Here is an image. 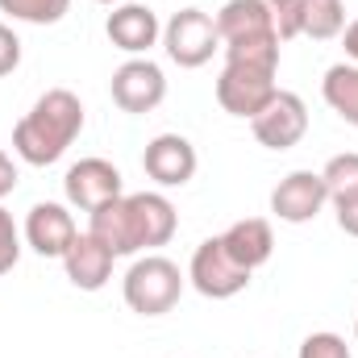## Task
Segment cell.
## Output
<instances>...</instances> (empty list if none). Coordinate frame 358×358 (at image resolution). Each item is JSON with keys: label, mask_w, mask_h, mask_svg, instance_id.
<instances>
[{"label": "cell", "mask_w": 358, "mask_h": 358, "mask_svg": "<svg viewBox=\"0 0 358 358\" xmlns=\"http://www.w3.org/2000/svg\"><path fill=\"white\" fill-rule=\"evenodd\" d=\"M179 229L176 204L163 192H134V196H117L113 204L92 213L88 234L108 246L117 259L138 255V250H155L167 246Z\"/></svg>", "instance_id": "cell-1"}, {"label": "cell", "mask_w": 358, "mask_h": 358, "mask_svg": "<svg viewBox=\"0 0 358 358\" xmlns=\"http://www.w3.org/2000/svg\"><path fill=\"white\" fill-rule=\"evenodd\" d=\"M84 129V104L67 88H50L34 100V108L13 125V150L29 167H50L67 155V146Z\"/></svg>", "instance_id": "cell-2"}, {"label": "cell", "mask_w": 358, "mask_h": 358, "mask_svg": "<svg viewBox=\"0 0 358 358\" xmlns=\"http://www.w3.org/2000/svg\"><path fill=\"white\" fill-rule=\"evenodd\" d=\"M221 50L229 63H271L279 67V34L263 0H225L217 13Z\"/></svg>", "instance_id": "cell-3"}, {"label": "cell", "mask_w": 358, "mask_h": 358, "mask_svg": "<svg viewBox=\"0 0 358 358\" xmlns=\"http://www.w3.org/2000/svg\"><path fill=\"white\" fill-rule=\"evenodd\" d=\"M125 304L138 313V317H163L171 313L183 296V275L171 259L163 255H146L138 259L134 267L125 271Z\"/></svg>", "instance_id": "cell-4"}, {"label": "cell", "mask_w": 358, "mask_h": 358, "mask_svg": "<svg viewBox=\"0 0 358 358\" xmlns=\"http://www.w3.org/2000/svg\"><path fill=\"white\" fill-rule=\"evenodd\" d=\"M275 71H279V67H271V63H229V59H225V71H221V80H217V104H221L229 117L255 121V117L267 108V100L279 92Z\"/></svg>", "instance_id": "cell-5"}, {"label": "cell", "mask_w": 358, "mask_h": 358, "mask_svg": "<svg viewBox=\"0 0 358 358\" xmlns=\"http://www.w3.org/2000/svg\"><path fill=\"white\" fill-rule=\"evenodd\" d=\"M163 46L179 67H204L213 59V50H221L217 17H208L204 8H179L163 25Z\"/></svg>", "instance_id": "cell-6"}, {"label": "cell", "mask_w": 358, "mask_h": 358, "mask_svg": "<svg viewBox=\"0 0 358 358\" xmlns=\"http://www.w3.org/2000/svg\"><path fill=\"white\" fill-rule=\"evenodd\" d=\"M187 279H192V287H196L200 296H208V300H229V296H238V292L250 283V271L225 250L221 238H204V242L196 246V255H192Z\"/></svg>", "instance_id": "cell-7"}, {"label": "cell", "mask_w": 358, "mask_h": 358, "mask_svg": "<svg viewBox=\"0 0 358 358\" xmlns=\"http://www.w3.org/2000/svg\"><path fill=\"white\" fill-rule=\"evenodd\" d=\"M113 104L121 108V113H134V117H142V113H155L159 104H163V96H167V80H163V67L159 63H150V59H129V63H121L117 71H113Z\"/></svg>", "instance_id": "cell-8"}, {"label": "cell", "mask_w": 358, "mask_h": 358, "mask_svg": "<svg viewBox=\"0 0 358 358\" xmlns=\"http://www.w3.org/2000/svg\"><path fill=\"white\" fill-rule=\"evenodd\" d=\"M250 129H255L259 146H267V150H292L308 134V108H304V100L296 92L279 88L267 100V108L250 121Z\"/></svg>", "instance_id": "cell-9"}, {"label": "cell", "mask_w": 358, "mask_h": 358, "mask_svg": "<svg viewBox=\"0 0 358 358\" xmlns=\"http://www.w3.org/2000/svg\"><path fill=\"white\" fill-rule=\"evenodd\" d=\"M63 192L76 208L96 213V208L113 204L117 196H125V183H121V171L108 159H80L63 179Z\"/></svg>", "instance_id": "cell-10"}, {"label": "cell", "mask_w": 358, "mask_h": 358, "mask_svg": "<svg viewBox=\"0 0 358 358\" xmlns=\"http://www.w3.org/2000/svg\"><path fill=\"white\" fill-rule=\"evenodd\" d=\"M329 204V187L321 171H292L287 179H279V187L271 192V213L287 225H304L313 221L321 208Z\"/></svg>", "instance_id": "cell-11"}, {"label": "cell", "mask_w": 358, "mask_h": 358, "mask_svg": "<svg viewBox=\"0 0 358 358\" xmlns=\"http://www.w3.org/2000/svg\"><path fill=\"white\" fill-rule=\"evenodd\" d=\"M76 217L63 208V204H55V200H42V204H34L29 208V217H25V242L34 246V255H42V259H63L67 255V246L76 242Z\"/></svg>", "instance_id": "cell-12"}, {"label": "cell", "mask_w": 358, "mask_h": 358, "mask_svg": "<svg viewBox=\"0 0 358 358\" xmlns=\"http://www.w3.org/2000/svg\"><path fill=\"white\" fill-rule=\"evenodd\" d=\"M196 163H200L196 146L183 134H159L146 146V155H142L146 176L155 179V183H163V187H183L187 179L196 176Z\"/></svg>", "instance_id": "cell-13"}, {"label": "cell", "mask_w": 358, "mask_h": 358, "mask_svg": "<svg viewBox=\"0 0 358 358\" xmlns=\"http://www.w3.org/2000/svg\"><path fill=\"white\" fill-rule=\"evenodd\" d=\"M104 34H108V42H113L117 50H125V55H146V50L163 38V25H159V17H155L150 4H117V8L108 13V21H104Z\"/></svg>", "instance_id": "cell-14"}, {"label": "cell", "mask_w": 358, "mask_h": 358, "mask_svg": "<svg viewBox=\"0 0 358 358\" xmlns=\"http://www.w3.org/2000/svg\"><path fill=\"white\" fill-rule=\"evenodd\" d=\"M113 250L100 246L92 234H76V242L67 246L63 255V267H67V279L80 287V292H100L108 279H113Z\"/></svg>", "instance_id": "cell-15"}, {"label": "cell", "mask_w": 358, "mask_h": 358, "mask_svg": "<svg viewBox=\"0 0 358 358\" xmlns=\"http://www.w3.org/2000/svg\"><path fill=\"white\" fill-rule=\"evenodd\" d=\"M221 242H225V250H229V255H234V259H238L246 271H259V267L271 259V250H275L271 221H263V217L234 221V225L221 234Z\"/></svg>", "instance_id": "cell-16"}, {"label": "cell", "mask_w": 358, "mask_h": 358, "mask_svg": "<svg viewBox=\"0 0 358 358\" xmlns=\"http://www.w3.org/2000/svg\"><path fill=\"white\" fill-rule=\"evenodd\" d=\"M321 92H325V104L358 129V63H338L325 71L321 80Z\"/></svg>", "instance_id": "cell-17"}, {"label": "cell", "mask_w": 358, "mask_h": 358, "mask_svg": "<svg viewBox=\"0 0 358 358\" xmlns=\"http://www.w3.org/2000/svg\"><path fill=\"white\" fill-rule=\"evenodd\" d=\"M346 29V8L342 0H300V34L329 42Z\"/></svg>", "instance_id": "cell-18"}, {"label": "cell", "mask_w": 358, "mask_h": 358, "mask_svg": "<svg viewBox=\"0 0 358 358\" xmlns=\"http://www.w3.org/2000/svg\"><path fill=\"white\" fill-rule=\"evenodd\" d=\"M71 8V0H0V13H8L13 21H29V25H55L63 21Z\"/></svg>", "instance_id": "cell-19"}, {"label": "cell", "mask_w": 358, "mask_h": 358, "mask_svg": "<svg viewBox=\"0 0 358 358\" xmlns=\"http://www.w3.org/2000/svg\"><path fill=\"white\" fill-rule=\"evenodd\" d=\"M325 187H329V200H342V196H355L358 192V155H334L325 163Z\"/></svg>", "instance_id": "cell-20"}, {"label": "cell", "mask_w": 358, "mask_h": 358, "mask_svg": "<svg viewBox=\"0 0 358 358\" xmlns=\"http://www.w3.org/2000/svg\"><path fill=\"white\" fill-rule=\"evenodd\" d=\"M271 13V25L279 34V42L300 38V0H263Z\"/></svg>", "instance_id": "cell-21"}, {"label": "cell", "mask_w": 358, "mask_h": 358, "mask_svg": "<svg viewBox=\"0 0 358 358\" xmlns=\"http://www.w3.org/2000/svg\"><path fill=\"white\" fill-rule=\"evenodd\" d=\"M300 358H350V346L338 334H308L300 342Z\"/></svg>", "instance_id": "cell-22"}, {"label": "cell", "mask_w": 358, "mask_h": 358, "mask_svg": "<svg viewBox=\"0 0 358 358\" xmlns=\"http://www.w3.org/2000/svg\"><path fill=\"white\" fill-rule=\"evenodd\" d=\"M17 259H21V234L13 225V213L0 208V275H8L17 267Z\"/></svg>", "instance_id": "cell-23"}, {"label": "cell", "mask_w": 358, "mask_h": 358, "mask_svg": "<svg viewBox=\"0 0 358 358\" xmlns=\"http://www.w3.org/2000/svg\"><path fill=\"white\" fill-rule=\"evenodd\" d=\"M17 63H21V38L0 21V76L17 71Z\"/></svg>", "instance_id": "cell-24"}, {"label": "cell", "mask_w": 358, "mask_h": 358, "mask_svg": "<svg viewBox=\"0 0 358 358\" xmlns=\"http://www.w3.org/2000/svg\"><path fill=\"white\" fill-rule=\"evenodd\" d=\"M334 208H338V225H342L350 238H358V192H355V196L334 200Z\"/></svg>", "instance_id": "cell-25"}, {"label": "cell", "mask_w": 358, "mask_h": 358, "mask_svg": "<svg viewBox=\"0 0 358 358\" xmlns=\"http://www.w3.org/2000/svg\"><path fill=\"white\" fill-rule=\"evenodd\" d=\"M13 187H17V167H13V159L0 150V200H4Z\"/></svg>", "instance_id": "cell-26"}, {"label": "cell", "mask_w": 358, "mask_h": 358, "mask_svg": "<svg viewBox=\"0 0 358 358\" xmlns=\"http://www.w3.org/2000/svg\"><path fill=\"white\" fill-rule=\"evenodd\" d=\"M342 34H346V55H350V59L358 63V21H350Z\"/></svg>", "instance_id": "cell-27"}, {"label": "cell", "mask_w": 358, "mask_h": 358, "mask_svg": "<svg viewBox=\"0 0 358 358\" xmlns=\"http://www.w3.org/2000/svg\"><path fill=\"white\" fill-rule=\"evenodd\" d=\"M96 4H121V0H96Z\"/></svg>", "instance_id": "cell-28"}, {"label": "cell", "mask_w": 358, "mask_h": 358, "mask_svg": "<svg viewBox=\"0 0 358 358\" xmlns=\"http://www.w3.org/2000/svg\"><path fill=\"white\" fill-rule=\"evenodd\" d=\"M355 338H358V321H355Z\"/></svg>", "instance_id": "cell-29"}]
</instances>
